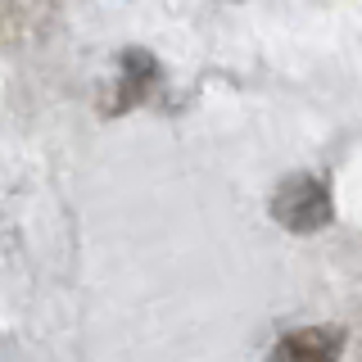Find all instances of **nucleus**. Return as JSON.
<instances>
[{"label": "nucleus", "instance_id": "f257e3e1", "mask_svg": "<svg viewBox=\"0 0 362 362\" xmlns=\"http://www.w3.org/2000/svg\"><path fill=\"white\" fill-rule=\"evenodd\" d=\"M272 213H276V222L290 226V231H317V226L331 222V195H326V186L313 181V177H290L286 186L276 190V199H272Z\"/></svg>", "mask_w": 362, "mask_h": 362}, {"label": "nucleus", "instance_id": "f03ea898", "mask_svg": "<svg viewBox=\"0 0 362 362\" xmlns=\"http://www.w3.org/2000/svg\"><path fill=\"white\" fill-rule=\"evenodd\" d=\"M272 362H339V331L326 326H303L276 339Z\"/></svg>", "mask_w": 362, "mask_h": 362}]
</instances>
